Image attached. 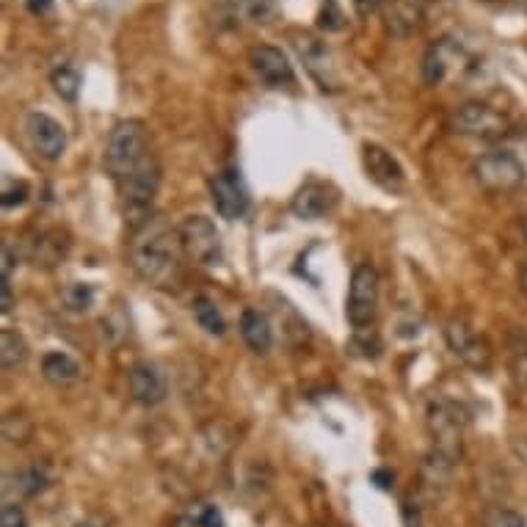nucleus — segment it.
Here are the masks:
<instances>
[{"mask_svg": "<svg viewBox=\"0 0 527 527\" xmlns=\"http://www.w3.org/2000/svg\"><path fill=\"white\" fill-rule=\"evenodd\" d=\"M340 205V191L326 180H310L304 183L293 196L290 210L301 221H318V218L332 216L334 207Z\"/></svg>", "mask_w": 527, "mask_h": 527, "instance_id": "nucleus-12", "label": "nucleus"}, {"mask_svg": "<svg viewBox=\"0 0 527 527\" xmlns=\"http://www.w3.org/2000/svg\"><path fill=\"white\" fill-rule=\"evenodd\" d=\"M177 238L183 254L199 268H218L224 263V243L221 232L216 230L213 218L207 216H185L177 224Z\"/></svg>", "mask_w": 527, "mask_h": 527, "instance_id": "nucleus-4", "label": "nucleus"}, {"mask_svg": "<svg viewBox=\"0 0 527 527\" xmlns=\"http://www.w3.org/2000/svg\"><path fill=\"white\" fill-rule=\"evenodd\" d=\"M348 351L365 356V359H379L381 354L379 334L370 332V329H354V337L348 340Z\"/></svg>", "mask_w": 527, "mask_h": 527, "instance_id": "nucleus-30", "label": "nucleus"}, {"mask_svg": "<svg viewBox=\"0 0 527 527\" xmlns=\"http://www.w3.org/2000/svg\"><path fill=\"white\" fill-rule=\"evenodd\" d=\"M28 199V183L25 180H12V177H6L3 180V196H0V202L6 210H12V207H20Z\"/></svg>", "mask_w": 527, "mask_h": 527, "instance_id": "nucleus-32", "label": "nucleus"}, {"mask_svg": "<svg viewBox=\"0 0 527 527\" xmlns=\"http://www.w3.org/2000/svg\"><path fill=\"white\" fill-rule=\"evenodd\" d=\"M147 155V125L141 119H125L111 130L105 141L103 169L111 180L125 183Z\"/></svg>", "mask_w": 527, "mask_h": 527, "instance_id": "nucleus-2", "label": "nucleus"}, {"mask_svg": "<svg viewBox=\"0 0 527 527\" xmlns=\"http://www.w3.org/2000/svg\"><path fill=\"white\" fill-rule=\"evenodd\" d=\"M445 343L472 370L486 373L492 367V345L486 343L483 334L475 332V326L464 315H453L445 323Z\"/></svg>", "mask_w": 527, "mask_h": 527, "instance_id": "nucleus-8", "label": "nucleus"}, {"mask_svg": "<svg viewBox=\"0 0 527 527\" xmlns=\"http://www.w3.org/2000/svg\"><path fill=\"white\" fill-rule=\"evenodd\" d=\"M0 527H28V516L20 505L6 503L3 514H0Z\"/></svg>", "mask_w": 527, "mask_h": 527, "instance_id": "nucleus-36", "label": "nucleus"}, {"mask_svg": "<svg viewBox=\"0 0 527 527\" xmlns=\"http://www.w3.org/2000/svg\"><path fill=\"white\" fill-rule=\"evenodd\" d=\"M450 130L459 136L472 138H500L508 130V122L500 111H494L492 105L481 103V100H470V103L459 105L453 116H450Z\"/></svg>", "mask_w": 527, "mask_h": 527, "instance_id": "nucleus-10", "label": "nucleus"}, {"mask_svg": "<svg viewBox=\"0 0 527 527\" xmlns=\"http://www.w3.org/2000/svg\"><path fill=\"white\" fill-rule=\"evenodd\" d=\"M525 177V163L519 161L514 152H505V149L486 152V155H481L478 161L472 163V180L481 185L483 191H489V194L516 191L519 185L525 183Z\"/></svg>", "mask_w": 527, "mask_h": 527, "instance_id": "nucleus-6", "label": "nucleus"}, {"mask_svg": "<svg viewBox=\"0 0 527 527\" xmlns=\"http://www.w3.org/2000/svg\"><path fill=\"white\" fill-rule=\"evenodd\" d=\"M522 9H525V12H527V0H522Z\"/></svg>", "mask_w": 527, "mask_h": 527, "instance_id": "nucleus-43", "label": "nucleus"}, {"mask_svg": "<svg viewBox=\"0 0 527 527\" xmlns=\"http://www.w3.org/2000/svg\"><path fill=\"white\" fill-rule=\"evenodd\" d=\"M511 373H514V381L527 390V348L525 345H514L511 348Z\"/></svg>", "mask_w": 527, "mask_h": 527, "instance_id": "nucleus-35", "label": "nucleus"}, {"mask_svg": "<svg viewBox=\"0 0 527 527\" xmlns=\"http://www.w3.org/2000/svg\"><path fill=\"white\" fill-rule=\"evenodd\" d=\"M483 527H527V522L519 511H511V508H494V511H489V516H486Z\"/></svg>", "mask_w": 527, "mask_h": 527, "instance_id": "nucleus-33", "label": "nucleus"}, {"mask_svg": "<svg viewBox=\"0 0 527 527\" xmlns=\"http://www.w3.org/2000/svg\"><path fill=\"white\" fill-rule=\"evenodd\" d=\"M163 169L152 155L138 163V169L122 183V213H125L127 230L136 232L141 224H147L152 213V202L161 191Z\"/></svg>", "mask_w": 527, "mask_h": 527, "instance_id": "nucleus-3", "label": "nucleus"}, {"mask_svg": "<svg viewBox=\"0 0 527 527\" xmlns=\"http://www.w3.org/2000/svg\"><path fill=\"white\" fill-rule=\"evenodd\" d=\"M34 431V425L31 420L25 417V414H6L3 417V436H6V442H28V436Z\"/></svg>", "mask_w": 527, "mask_h": 527, "instance_id": "nucleus-31", "label": "nucleus"}, {"mask_svg": "<svg viewBox=\"0 0 527 527\" xmlns=\"http://www.w3.org/2000/svg\"><path fill=\"white\" fill-rule=\"evenodd\" d=\"M127 390L130 398L141 406H158L166 401V379L152 362H136L127 373Z\"/></svg>", "mask_w": 527, "mask_h": 527, "instance_id": "nucleus-17", "label": "nucleus"}, {"mask_svg": "<svg viewBox=\"0 0 527 527\" xmlns=\"http://www.w3.org/2000/svg\"><path fill=\"white\" fill-rule=\"evenodd\" d=\"M249 67L252 72L271 89H279V86H290L296 81V72H293V64L287 61V56L274 45H257L249 50Z\"/></svg>", "mask_w": 527, "mask_h": 527, "instance_id": "nucleus-14", "label": "nucleus"}, {"mask_svg": "<svg viewBox=\"0 0 527 527\" xmlns=\"http://www.w3.org/2000/svg\"><path fill=\"white\" fill-rule=\"evenodd\" d=\"M69 254V238L67 232L61 230H39L28 235L25 241V257L39 268H56L58 263H64Z\"/></svg>", "mask_w": 527, "mask_h": 527, "instance_id": "nucleus-18", "label": "nucleus"}, {"mask_svg": "<svg viewBox=\"0 0 527 527\" xmlns=\"http://www.w3.org/2000/svg\"><path fill=\"white\" fill-rule=\"evenodd\" d=\"M318 25L326 28V31H340V28H343L345 17H343V12H340V6H337V0H323Z\"/></svg>", "mask_w": 527, "mask_h": 527, "instance_id": "nucleus-34", "label": "nucleus"}, {"mask_svg": "<svg viewBox=\"0 0 527 527\" xmlns=\"http://www.w3.org/2000/svg\"><path fill=\"white\" fill-rule=\"evenodd\" d=\"M75 527H111V519L103 514H92V516H86V519H81Z\"/></svg>", "mask_w": 527, "mask_h": 527, "instance_id": "nucleus-40", "label": "nucleus"}, {"mask_svg": "<svg viewBox=\"0 0 527 527\" xmlns=\"http://www.w3.org/2000/svg\"><path fill=\"white\" fill-rule=\"evenodd\" d=\"M42 376L53 387H69V384L81 379V365L64 351H47L42 356Z\"/></svg>", "mask_w": 527, "mask_h": 527, "instance_id": "nucleus-22", "label": "nucleus"}, {"mask_svg": "<svg viewBox=\"0 0 527 527\" xmlns=\"http://www.w3.org/2000/svg\"><path fill=\"white\" fill-rule=\"evenodd\" d=\"M453 467H456V459L447 456L442 450H431L423 461V486L428 492H436V489H445L450 475H453Z\"/></svg>", "mask_w": 527, "mask_h": 527, "instance_id": "nucleus-25", "label": "nucleus"}, {"mask_svg": "<svg viewBox=\"0 0 527 527\" xmlns=\"http://www.w3.org/2000/svg\"><path fill=\"white\" fill-rule=\"evenodd\" d=\"M0 257H3V265H0V274H3V279H12V268L14 263H17V257H14L12 246L3 241V246H0Z\"/></svg>", "mask_w": 527, "mask_h": 527, "instance_id": "nucleus-37", "label": "nucleus"}, {"mask_svg": "<svg viewBox=\"0 0 527 527\" xmlns=\"http://www.w3.org/2000/svg\"><path fill=\"white\" fill-rule=\"evenodd\" d=\"M235 20H243L249 25H268L276 20L274 0H224Z\"/></svg>", "mask_w": 527, "mask_h": 527, "instance_id": "nucleus-23", "label": "nucleus"}, {"mask_svg": "<svg viewBox=\"0 0 527 527\" xmlns=\"http://www.w3.org/2000/svg\"><path fill=\"white\" fill-rule=\"evenodd\" d=\"M425 20H428V0H390L384 9V28L395 39L420 34Z\"/></svg>", "mask_w": 527, "mask_h": 527, "instance_id": "nucleus-15", "label": "nucleus"}, {"mask_svg": "<svg viewBox=\"0 0 527 527\" xmlns=\"http://www.w3.org/2000/svg\"><path fill=\"white\" fill-rule=\"evenodd\" d=\"M351 3H354V12L359 14V17H370V14L379 12L384 0H351Z\"/></svg>", "mask_w": 527, "mask_h": 527, "instance_id": "nucleus-39", "label": "nucleus"}, {"mask_svg": "<svg viewBox=\"0 0 527 527\" xmlns=\"http://www.w3.org/2000/svg\"><path fill=\"white\" fill-rule=\"evenodd\" d=\"M464 58L461 50L453 39H436L428 45L423 56V83L425 86H442L450 75V67Z\"/></svg>", "mask_w": 527, "mask_h": 527, "instance_id": "nucleus-19", "label": "nucleus"}, {"mask_svg": "<svg viewBox=\"0 0 527 527\" xmlns=\"http://www.w3.org/2000/svg\"><path fill=\"white\" fill-rule=\"evenodd\" d=\"M0 298H3V307H0V312H3V315H9L14 307L12 279H0Z\"/></svg>", "mask_w": 527, "mask_h": 527, "instance_id": "nucleus-38", "label": "nucleus"}, {"mask_svg": "<svg viewBox=\"0 0 527 527\" xmlns=\"http://www.w3.org/2000/svg\"><path fill=\"white\" fill-rule=\"evenodd\" d=\"M379 271L370 263L356 265L348 285V301H345V318L354 329H367L376 321L379 312Z\"/></svg>", "mask_w": 527, "mask_h": 527, "instance_id": "nucleus-7", "label": "nucleus"}, {"mask_svg": "<svg viewBox=\"0 0 527 527\" xmlns=\"http://www.w3.org/2000/svg\"><path fill=\"white\" fill-rule=\"evenodd\" d=\"M241 334H243V343L249 345L254 354H268L271 345H274V329H271L268 315L260 310H254V307L243 310Z\"/></svg>", "mask_w": 527, "mask_h": 527, "instance_id": "nucleus-20", "label": "nucleus"}, {"mask_svg": "<svg viewBox=\"0 0 527 527\" xmlns=\"http://www.w3.org/2000/svg\"><path fill=\"white\" fill-rule=\"evenodd\" d=\"M362 163H365L367 177L379 185L381 191L398 194L403 188V183H406V172H403L401 163L392 158V152H387V149L379 147V144H365V149H362Z\"/></svg>", "mask_w": 527, "mask_h": 527, "instance_id": "nucleus-16", "label": "nucleus"}, {"mask_svg": "<svg viewBox=\"0 0 527 527\" xmlns=\"http://www.w3.org/2000/svg\"><path fill=\"white\" fill-rule=\"evenodd\" d=\"M180 238L163 216H152L130 232V265L147 285L174 287L180 282Z\"/></svg>", "mask_w": 527, "mask_h": 527, "instance_id": "nucleus-1", "label": "nucleus"}, {"mask_svg": "<svg viewBox=\"0 0 527 527\" xmlns=\"http://www.w3.org/2000/svg\"><path fill=\"white\" fill-rule=\"evenodd\" d=\"M50 86H53V92H56L61 100L75 103V100L81 97V86H83L81 72L75 67H56L50 72Z\"/></svg>", "mask_w": 527, "mask_h": 527, "instance_id": "nucleus-28", "label": "nucleus"}, {"mask_svg": "<svg viewBox=\"0 0 527 527\" xmlns=\"http://www.w3.org/2000/svg\"><path fill=\"white\" fill-rule=\"evenodd\" d=\"M191 312H194L196 323H199V329L210 337H224L227 334V321H224V315L218 310V304L205 293H199L191 301Z\"/></svg>", "mask_w": 527, "mask_h": 527, "instance_id": "nucleus-24", "label": "nucleus"}, {"mask_svg": "<svg viewBox=\"0 0 527 527\" xmlns=\"http://www.w3.org/2000/svg\"><path fill=\"white\" fill-rule=\"evenodd\" d=\"M210 202L216 207V213L227 221H238L249 213L252 207V196L249 188L243 183V177L238 169H221L218 174L210 177Z\"/></svg>", "mask_w": 527, "mask_h": 527, "instance_id": "nucleus-9", "label": "nucleus"}, {"mask_svg": "<svg viewBox=\"0 0 527 527\" xmlns=\"http://www.w3.org/2000/svg\"><path fill=\"white\" fill-rule=\"evenodd\" d=\"M293 39V47H296L298 58L304 61V67H307V72H310L312 78L318 81V86H321L323 92L329 89H337V69H334V61H332V53H329V47L323 45L318 36L312 34H293L290 36Z\"/></svg>", "mask_w": 527, "mask_h": 527, "instance_id": "nucleus-13", "label": "nucleus"}, {"mask_svg": "<svg viewBox=\"0 0 527 527\" xmlns=\"http://www.w3.org/2000/svg\"><path fill=\"white\" fill-rule=\"evenodd\" d=\"M467 423H470V412L459 401L436 398V401L428 403V412H425L428 434L434 439L436 450H442V453L453 456V459L459 456Z\"/></svg>", "mask_w": 527, "mask_h": 527, "instance_id": "nucleus-5", "label": "nucleus"}, {"mask_svg": "<svg viewBox=\"0 0 527 527\" xmlns=\"http://www.w3.org/2000/svg\"><path fill=\"white\" fill-rule=\"evenodd\" d=\"M172 527H224V516L216 505L207 500H194L177 514Z\"/></svg>", "mask_w": 527, "mask_h": 527, "instance_id": "nucleus-26", "label": "nucleus"}, {"mask_svg": "<svg viewBox=\"0 0 527 527\" xmlns=\"http://www.w3.org/2000/svg\"><path fill=\"white\" fill-rule=\"evenodd\" d=\"M519 287H522V293L527 296V263L522 265V271H519Z\"/></svg>", "mask_w": 527, "mask_h": 527, "instance_id": "nucleus-42", "label": "nucleus"}, {"mask_svg": "<svg viewBox=\"0 0 527 527\" xmlns=\"http://www.w3.org/2000/svg\"><path fill=\"white\" fill-rule=\"evenodd\" d=\"M25 136L31 141L36 155L45 158V161H58L67 152V130L50 114L31 111L25 116Z\"/></svg>", "mask_w": 527, "mask_h": 527, "instance_id": "nucleus-11", "label": "nucleus"}, {"mask_svg": "<svg viewBox=\"0 0 527 527\" xmlns=\"http://www.w3.org/2000/svg\"><path fill=\"white\" fill-rule=\"evenodd\" d=\"M25 359H28V343H25L23 334L14 332V329H3L0 332V365L3 370L6 373L17 370L25 365Z\"/></svg>", "mask_w": 527, "mask_h": 527, "instance_id": "nucleus-27", "label": "nucleus"}, {"mask_svg": "<svg viewBox=\"0 0 527 527\" xmlns=\"http://www.w3.org/2000/svg\"><path fill=\"white\" fill-rule=\"evenodd\" d=\"M53 481V475H50V467H47L45 461H34V464H28L23 470H17L12 475V481L6 489H14L17 497H25V500H31L36 494H42Z\"/></svg>", "mask_w": 527, "mask_h": 527, "instance_id": "nucleus-21", "label": "nucleus"}, {"mask_svg": "<svg viewBox=\"0 0 527 527\" xmlns=\"http://www.w3.org/2000/svg\"><path fill=\"white\" fill-rule=\"evenodd\" d=\"M525 238H527V218H525Z\"/></svg>", "mask_w": 527, "mask_h": 527, "instance_id": "nucleus-44", "label": "nucleus"}, {"mask_svg": "<svg viewBox=\"0 0 527 527\" xmlns=\"http://www.w3.org/2000/svg\"><path fill=\"white\" fill-rule=\"evenodd\" d=\"M25 3H28V9L34 14H45L53 6V0H25Z\"/></svg>", "mask_w": 527, "mask_h": 527, "instance_id": "nucleus-41", "label": "nucleus"}, {"mask_svg": "<svg viewBox=\"0 0 527 527\" xmlns=\"http://www.w3.org/2000/svg\"><path fill=\"white\" fill-rule=\"evenodd\" d=\"M61 304L67 312H89L94 307V287L89 282H72L64 287Z\"/></svg>", "mask_w": 527, "mask_h": 527, "instance_id": "nucleus-29", "label": "nucleus"}]
</instances>
